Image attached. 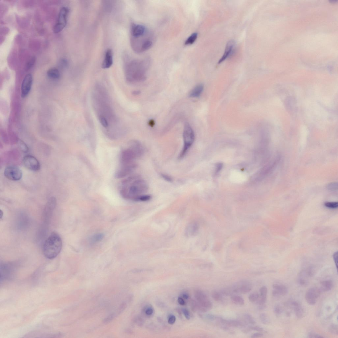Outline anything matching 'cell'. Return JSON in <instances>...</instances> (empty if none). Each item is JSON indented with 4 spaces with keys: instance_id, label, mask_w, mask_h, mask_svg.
<instances>
[{
    "instance_id": "9",
    "label": "cell",
    "mask_w": 338,
    "mask_h": 338,
    "mask_svg": "<svg viewBox=\"0 0 338 338\" xmlns=\"http://www.w3.org/2000/svg\"><path fill=\"white\" fill-rule=\"evenodd\" d=\"M321 291L320 289L316 287H311L308 289L305 296L307 303L311 306L316 304L321 295Z\"/></svg>"
},
{
    "instance_id": "51",
    "label": "cell",
    "mask_w": 338,
    "mask_h": 338,
    "mask_svg": "<svg viewBox=\"0 0 338 338\" xmlns=\"http://www.w3.org/2000/svg\"><path fill=\"white\" fill-rule=\"evenodd\" d=\"M216 168L215 173L217 174L218 172H219L221 169H222V165L221 164H218Z\"/></svg>"
},
{
    "instance_id": "33",
    "label": "cell",
    "mask_w": 338,
    "mask_h": 338,
    "mask_svg": "<svg viewBox=\"0 0 338 338\" xmlns=\"http://www.w3.org/2000/svg\"><path fill=\"white\" fill-rule=\"evenodd\" d=\"M18 146L21 150L25 153H27L29 151L28 147L24 142L21 140H19L18 142Z\"/></svg>"
},
{
    "instance_id": "44",
    "label": "cell",
    "mask_w": 338,
    "mask_h": 338,
    "mask_svg": "<svg viewBox=\"0 0 338 338\" xmlns=\"http://www.w3.org/2000/svg\"><path fill=\"white\" fill-rule=\"evenodd\" d=\"M182 311L186 318L187 320H189L190 319V315L188 311L186 309L183 308L182 309Z\"/></svg>"
},
{
    "instance_id": "11",
    "label": "cell",
    "mask_w": 338,
    "mask_h": 338,
    "mask_svg": "<svg viewBox=\"0 0 338 338\" xmlns=\"http://www.w3.org/2000/svg\"><path fill=\"white\" fill-rule=\"evenodd\" d=\"M33 78L32 75L29 74L26 76L22 81L21 87V96L25 98L29 93L31 89Z\"/></svg>"
},
{
    "instance_id": "46",
    "label": "cell",
    "mask_w": 338,
    "mask_h": 338,
    "mask_svg": "<svg viewBox=\"0 0 338 338\" xmlns=\"http://www.w3.org/2000/svg\"><path fill=\"white\" fill-rule=\"evenodd\" d=\"M309 338H322L323 337L321 335L315 333H310L308 335Z\"/></svg>"
},
{
    "instance_id": "49",
    "label": "cell",
    "mask_w": 338,
    "mask_h": 338,
    "mask_svg": "<svg viewBox=\"0 0 338 338\" xmlns=\"http://www.w3.org/2000/svg\"><path fill=\"white\" fill-rule=\"evenodd\" d=\"M178 302L180 305L182 306H184L185 304V302L183 299L180 298V297H179L178 299Z\"/></svg>"
},
{
    "instance_id": "35",
    "label": "cell",
    "mask_w": 338,
    "mask_h": 338,
    "mask_svg": "<svg viewBox=\"0 0 338 338\" xmlns=\"http://www.w3.org/2000/svg\"><path fill=\"white\" fill-rule=\"evenodd\" d=\"M273 311L276 316H279L283 312L282 307L280 304H276L274 306Z\"/></svg>"
},
{
    "instance_id": "22",
    "label": "cell",
    "mask_w": 338,
    "mask_h": 338,
    "mask_svg": "<svg viewBox=\"0 0 338 338\" xmlns=\"http://www.w3.org/2000/svg\"><path fill=\"white\" fill-rule=\"evenodd\" d=\"M204 89V86L202 84L197 85L190 91L189 93L190 97L193 98L199 97L202 92Z\"/></svg>"
},
{
    "instance_id": "20",
    "label": "cell",
    "mask_w": 338,
    "mask_h": 338,
    "mask_svg": "<svg viewBox=\"0 0 338 338\" xmlns=\"http://www.w3.org/2000/svg\"><path fill=\"white\" fill-rule=\"evenodd\" d=\"M56 203L57 200L55 197H52L50 198L45 207L44 213L45 216H47L48 215V218L50 216V214L53 210L55 208Z\"/></svg>"
},
{
    "instance_id": "40",
    "label": "cell",
    "mask_w": 338,
    "mask_h": 338,
    "mask_svg": "<svg viewBox=\"0 0 338 338\" xmlns=\"http://www.w3.org/2000/svg\"><path fill=\"white\" fill-rule=\"evenodd\" d=\"M219 317L216 316L214 315L207 314L205 315L204 317L205 319L209 320V321H213L215 320H218Z\"/></svg>"
},
{
    "instance_id": "19",
    "label": "cell",
    "mask_w": 338,
    "mask_h": 338,
    "mask_svg": "<svg viewBox=\"0 0 338 338\" xmlns=\"http://www.w3.org/2000/svg\"><path fill=\"white\" fill-rule=\"evenodd\" d=\"M310 277L306 272L302 271L297 277V282L302 286H306L309 284Z\"/></svg>"
},
{
    "instance_id": "26",
    "label": "cell",
    "mask_w": 338,
    "mask_h": 338,
    "mask_svg": "<svg viewBox=\"0 0 338 338\" xmlns=\"http://www.w3.org/2000/svg\"><path fill=\"white\" fill-rule=\"evenodd\" d=\"M225 295L222 292L217 291L213 292L212 294V298L216 301L222 302L224 301Z\"/></svg>"
},
{
    "instance_id": "42",
    "label": "cell",
    "mask_w": 338,
    "mask_h": 338,
    "mask_svg": "<svg viewBox=\"0 0 338 338\" xmlns=\"http://www.w3.org/2000/svg\"><path fill=\"white\" fill-rule=\"evenodd\" d=\"M338 184L337 183H332L327 185L328 189L331 190H335L337 189Z\"/></svg>"
},
{
    "instance_id": "4",
    "label": "cell",
    "mask_w": 338,
    "mask_h": 338,
    "mask_svg": "<svg viewBox=\"0 0 338 338\" xmlns=\"http://www.w3.org/2000/svg\"><path fill=\"white\" fill-rule=\"evenodd\" d=\"M68 13V9L67 7H63L60 10L58 15L57 22L53 29V31L55 34H57L62 31L65 27L67 23Z\"/></svg>"
},
{
    "instance_id": "38",
    "label": "cell",
    "mask_w": 338,
    "mask_h": 338,
    "mask_svg": "<svg viewBox=\"0 0 338 338\" xmlns=\"http://www.w3.org/2000/svg\"><path fill=\"white\" fill-rule=\"evenodd\" d=\"M248 329L249 331H254L261 332H265V331L264 330L262 327L257 326H249L248 327Z\"/></svg>"
},
{
    "instance_id": "50",
    "label": "cell",
    "mask_w": 338,
    "mask_h": 338,
    "mask_svg": "<svg viewBox=\"0 0 338 338\" xmlns=\"http://www.w3.org/2000/svg\"><path fill=\"white\" fill-rule=\"evenodd\" d=\"M334 259L335 261V265H336L337 267L338 264V252H335L334 255Z\"/></svg>"
},
{
    "instance_id": "10",
    "label": "cell",
    "mask_w": 338,
    "mask_h": 338,
    "mask_svg": "<svg viewBox=\"0 0 338 338\" xmlns=\"http://www.w3.org/2000/svg\"><path fill=\"white\" fill-rule=\"evenodd\" d=\"M137 165L134 163L126 166H121L116 172L115 177L117 178H123L130 174L136 168Z\"/></svg>"
},
{
    "instance_id": "12",
    "label": "cell",
    "mask_w": 338,
    "mask_h": 338,
    "mask_svg": "<svg viewBox=\"0 0 338 338\" xmlns=\"http://www.w3.org/2000/svg\"><path fill=\"white\" fill-rule=\"evenodd\" d=\"M288 289L283 284L275 283L273 285V295L275 298H279L286 295L288 293Z\"/></svg>"
},
{
    "instance_id": "52",
    "label": "cell",
    "mask_w": 338,
    "mask_h": 338,
    "mask_svg": "<svg viewBox=\"0 0 338 338\" xmlns=\"http://www.w3.org/2000/svg\"><path fill=\"white\" fill-rule=\"evenodd\" d=\"M155 122L153 119H151L148 122V124L149 126L151 127H153L155 125Z\"/></svg>"
},
{
    "instance_id": "1",
    "label": "cell",
    "mask_w": 338,
    "mask_h": 338,
    "mask_svg": "<svg viewBox=\"0 0 338 338\" xmlns=\"http://www.w3.org/2000/svg\"><path fill=\"white\" fill-rule=\"evenodd\" d=\"M148 189V185L144 180L138 176H132L122 182L120 192L124 199L136 201L138 198L145 194Z\"/></svg>"
},
{
    "instance_id": "25",
    "label": "cell",
    "mask_w": 338,
    "mask_h": 338,
    "mask_svg": "<svg viewBox=\"0 0 338 338\" xmlns=\"http://www.w3.org/2000/svg\"><path fill=\"white\" fill-rule=\"evenodd\" d=\"M197 229V225L194 223H190L187 226L186 234L188 236H192L196 233Z\"/></svg>"
},
{
    "instance_id": "39",
    "label": "cell",
    "mask_w": 338,
    "mask_h": 338,
    "mask_svg": "<svg viewBox=\"0 0 338 338\" xmlns=\"http://www.w3.org/2000/svg\"><path fill=\"white\" fill-rule=\"evenodd\" d=\"M325 206L331 209H335L338 207L337 202H327L325 204Z\"/></svg>"
},
{
    "instance_id": "54",
    "label": "cell",
    "mask_w": 338,
    "mask_h": 338,
    "mask_svg": "<svg viewBox=\"0 0 338 338\" xmlns=\"http://www.w3.org/2000/svg\"><path fill=\"white\" fill-rule=\"evenodd\" d=\"M183 297L184 299H187L189 298V296L187 294H183Z\"/></svg>"
},
{
    "instance_id": "29",
    "label": "cell",
    "mask_w": 338,
    "mask_h": 338,
    "mask_svg": "<svg viewBox=\"0 0 338 338\" xmlns=\"http://www.w3.org/2000/svg\"><path fill=\"white\" fill-rule=\"evenodd\" d=\"M260 294L258 292H255L251 294L248 297L249 301L253 303L257 304L259 299Z\"/></svg>"
},
{
    "instance_id": "3",
    "label": "cell",
    "mask_w": 338,
    "mask_h": 338,
    "mask_svg": "<svg viewBox=\"0 0 338 338\" xmlns=\"http://www.w3.org/2000/svg\"><path fill=\"white\" fill-rule=\"evenodd\" d=\"M184 145L178 157L179 160L183 158L189 151L195 141V134L190 124L188 123L185 124L183 132Z\"/></svg>"
},
{
    "instance_id": "8",
    "label": "cell",
    "mask_w": 338,
    "mask_h": 338,
    "mask_svg": "<svg viewBox=\"0 0 338 338\" xmlns=\"http://www.w3.org/2000/svg\"><path fill=\"white\" fill-rule=\"evenodd\" d=\"M252 288V284L249 281L242 280L234 284L230 290L232 293L246 294L249 293Z\"/></svg>"
},
{
    "instance_id": "36",
    "label": "cell",
    "mask_w": 338,
    "mask_h": 338,
    "mask_svg": "<svg viewBox=\"0 0 338 338\" xmlns=\"http://www.w3.org/2000/svg\"><path fill=\"white\" fill-rule=\"evenodd\" d=\"M151 195L147 194H143L141 195L137 199L136 202H147L150 200L151 199Z\"/></svg>"
},
{
    "instance_id": "47",
    "label": "cell",
    "mask_w": 338,
    "mask_h": 338,
    "mask_svg": "<svg viewBox=\"0 0 338 338\" xmlns=\"http://www.w3.org/2000/svg\"><path fill=\"white\" fill-rule=\"evenodd\" d=\"M263 336V334L261 332H256L252 335L251 337L252 338H256L260 337H262Z\"/></svg>"
},
{
    "instance_id": "28",
    "label": "cell",
    "mask_w": 338,
    "mask_h": 338,
    "mask_svg": "<svg viewBox=\"0 0 338 338\" xmlns=\"http://www.w3.org/2000/svg\"><path fill=\"white\" fill-rule=\"evenodd\" d=\"M243 318L246 324L254 325L256 323V320L250 314L246 313L244 315Z\"/></svg>"
},
{
    "instance_id": "24",
    "label": "cell",
    "mask_w": 338,
    "mask_h": 338,
    "mask_svg": "<svg viewBox=\"0 0 338 338\" xmlns=\"http://www.w3.org/2000/svg\"><path fill=\"white\" fill-rule=\"evenodd\" d=\"M47 75L49 78L53 79H57L60 77L59 71L56 68H51L47 71Z\"/></svg>"
},
{
    "instance_id": "30",
    "label": "cell",
    "mask_w": 338,
    "mask_h": 338,
    "mask_svg": "<svg viewBox=\"0 0 338 338\" xmlns=\"http://www.w3.org/2000/svg\"><path fill=\"white\" fill-rule=\"evenodd\" d=\"M198 36L197 33L195 32L193 33L188 38L186 41L185 42V45H192L195 42Z\"/></svg>"
},
{
    "instance_id": "27",
    "label": "cell",
    "mask_w": 338,
    "mask_h": 338,
    "mask_svg": "<svg viewBox=\"0 0 338 338\" xmlns=\"http://www.w3.org/2000/svg\"><path fill=\"white\" fill-rule=\"evenodd\" d=\"M231 300L233 303L238 306H243L245 304V300L242 297L240 296L233 295L231 297Z\"/></svg>"
},
{
    "instance_id": "5",
    "label": "cell",
    "mask_w": 338,
    "mask_h": 338,
    "mask_svg": "<svg viewBox=\"0 0 338 338\" xmlns=\"http://www.w3.org/2000/svg\"><path fill=\"white\" fill-rule=\"evenodd\" d=\"M4 175L7 179L13 181H18L21 180L22 173L21 169L15 166H9L5 169Z\"/></svg>"
},
{
    "instance_id": "53",
    "label": "cell",
    "mask_w": 338,
    "mask_h": 338,
    "mask_svg": "<svg viewBox=\"0 0 338 338\" xmlns=\"http://www.w3.org/2000/svg\"><path fill=\"white\" fill-rule=\"evenodd\" d=\"M141 93V91H134L132 93V94L134 96L138 95Z\"/></svg>"
},
{
    "instance_id": "14",
    "label": "cell",
    "mask_w": 338,
    "mask_h": 338,
    "mask_svg": "<svg viewBox=\"0 0 338 338\" xmlns=\"http://www.w3.org/2000/svg\"><path fill=\"white\" fill-rule=\"evenodd\" d=\"M147 32L146 28L143 25L134 24L131 29V34L134 38H137L143 36Z\"/></svg>"
},
{
    "instance_id": "37",
    "label": "cell",
    "mask_w": 338,
    "mask_h": 338,
    "mask_svg": "<svg viewBox=\"0 0 338 338\" xmlns=\"http://www.w3.org/2000/svg\"><path fill=\"white\" fill-rule=\"evenodd\" d=\"M35 60H36V58H35V57H33L30 58L28 61L26 65V69L27 70H30L34 66L35 62Z\"/></svg>"
},
{
    "instance_id": "16",
    "label": "cell",
    "mask_w": 338,
    "mask_h": 338,
    "mask_svg": "<svg viewBox=\"0 0 338 338\" xmlns=\"http://www.w3.org/2000/svg\"><path fill=\"white\" fill-rule=\"evenodd\" d=\"M235 46L234 40H230L228 41L226 45L224 54L221 58L219 61L218 64H220L232 54Z\"/></svg>"
},
{
    "instance_id": "2",
    "label": "cell",
    "mask_w": 338,
    "mask_h": 338,
    "mask_svg": "<svg viewBox=\"0 0 338 338\" xmlns=\"http://www.w3.org/2000/svg\"><path fill=\"white\" fill-rule=\"evenodd\" d=\"M62 241L59 235L52 233L46 240L43 245V252L46 257L52 259L56 257L62 250Z\"/></svg>"
},
{
    "instance_id": "41",
    "label": "cell",
    "mask_w": 338,
    "mask_h": 338,
    "mask_svg": "<svg viewBox=\"0 0 338 338\" xmlns=\"http://www.w3.org/2000/svg\"><path fill=\"white\" fill-rule=\"evenodd\" d=\"M161 176L164 180L169 182H172L173 181V179L170 175L164 173H161Z\"/></svg>"
},
{
    "instance_id": "34",
    "label": "cell",
    "mask_w": 338,
    "mask_h": 338,
    "mask_svg": "<svg viewBox=\"0 0 338 338\" xmlns=\"http://www.w3.org/2000/svg\"><path fill=\"white\" fill-rule=\"evenodd\" d=\"M328 330L330 333L333 335H337L338 334V327L337 325L332 324L330 325Z\"/></svg>"
},
{
    "instance_id": "45",
    "label": "cell",
    "mask_w": 338,
    "mask_h": 338,
    "mask_svg": "<svg viewBox=\"0 0 338 338\" xmlns=\"http://www.w3.org/2000/svg\"><path fill=\"white\" fill-rule=\"evenodd\" d=\"M176 317L174 316H171L169 317L168 319L169 323L171 325L174 324L176 321Z\"/></svg>"
},
{
    "instance_id": "7",
    "label": "cell",
    "mask_w": 338,
    "mask_h": 338,
    "mask_svg": "<svg viewBox=\"0 0 338 338\" xmlns=\"http://www.w3.org/2000/svg\"><path fill=\"white\" fill-rule=\"evenodd\" d=\"M22 164L26 169L30 171H37L40 169L39 162L36 157L31 155H27L23 157Z\"/></svg>"
},
{
    "instance_id": "13",
    "label": "cell",
    "mask_w": 338,
    "mask_h": 338,
    "mask_svg": "<svg viewBox=\"0 0 338 338\" xmlns=\"http://www.w3.org/2000/svg\"><path fill=\"white\" fill-rule=\"evenodd\" d=\"M218 320L222 325L228 327L245 328L246 324L242 322L236 320H227L219 317Z\"/></svg>"
},
{
    "instance_id": "23",
    "label": "cell",
    "mask_w": 338,
    "mask_h": 338,
    "mask_svg": "<svg viewBox=\"0 0 338 338\" xmlns=\"http://www.w3.org/2000/svg\"><path fill=\"white\" fill-rule=\"evenodd\" d=\"M321 291L324 292H329L331 290L333 287V283L331 280L323 281L320 283Z\"/></svg>"
},
{
    "instance_id": "17",
    "label": "cell",
    "mask_w": 338,
    "mask_h": 338,
    "mask_svg": "<svg viewBox=\"0 0 338 338\" xmlns=\"http://www.w3.org/2000/svg\"><path fill=\"white\" fill-rule=\"evenodd\" d=\"M113 63V55L112 50L108 49L105 53V59L102 65V67L104 69L110 68Z\"/></svg>"
},
{
    "instance_id": "15",
    "label": "cell",
    "mask_w": 338,
    "mask_h": 338,
    "mask_svg": "<svg viewBox=\"0 0 338 338\" xmlns=\"http://www.w3.org/2000/svg\"><path fill=\"white\" fill-rule=\"evenodd\" d=\"M129 147L136 154L138 158L143 155L144 151L143 147L139 141H131L129 143Z\"/></svg>"
},
{
    "instance_id": "6",
    "label": "cell",
    "mask_w": 338,
    "mask_h": 338,
    "mask_svg": "<svg viewBox=\"0 0 338 338\" xmlns=\"http://www.w3.org/2000/svg\"><path fill=\"white\" fill-rule=\"evenodd\" d=\"M138 158L136 155L130 148L123 150L120 156L121 166H126L134 163V160Z\"/></svg>"
},
{
    "instance_id": "31",
    "label": "cell",
    "mask_w": 338,
    "mask_h": 338,
    "mask_svg": "<svg viewBox=\"0 0 338 338\" xmlns=\"http://www.w3.org/2000/svg\"><path fill=\"white\" fill-rule=\"evenodd\" d=\"M260 321L262 323L265 325H268L270 323V320L268 315L265 313H261L259 316Z\"/></svg>"
},
{
    "instance_id": "32",
    "label": "cell",
    "mask_w": 338,
    "mask_h": 338,
    "mask_svg": "<svg viewBox=\"0 0 338 338\" xmlns=\"http://www.w3.org/2000/svg\"><path fill=\"white\" fill-rule=\"evenodd\" d=\"M103 238L104 235L103 234H96L91 238V242L94 243L100 242L103 240Z\"/></svg>"
},
{
    "instance_id": "43",
    "label": "cell",
    "mask_w": 338,
    "mask_h": 338,
    "mask_svg": "<svg viewBox=\"0 0 338 338\" xmlns=\"http://www.w3.org/2000/svg\"><path fill=\"white\" fill-rule=\"evenodd\" d=\"M100 123L104 127L106 128L108 126V123L106 119L103 116L100 117Z\"/></svg>"
},
{
    "instance_id": "21",
    "label": "cell",
    "mask_w": 338,
    "mask_h": 338,
    "mask_svg": "<svg viewBox=\"0 0 338 338\" xmlns=\"http://www.w3.org/2000/svg\"><path fill=\"white\" fill-rule=\"evenodd\" d=\"M268 289L266 286L261 287L260 290V299L257 304L259 306L265 305L267 301Z\"/></svg>"
},
{
    "instance_id": "48",
    "label": "cell",
    "mask_w": 338,
    "mask_h": 338,
    "mask_svg": "<svg viewBox=\"0 0 338 338\" xmlns=\"http://www.w3.org/2000/svg\"><path fill=\"white\" fill-rule=\"evenodd\" d=\"M153 309L149 307L147 308L145 311V314L148 316H150L153 313Z\"/></svg>"
},
{
    "instance_id": "18",
    "label": "cell",
    "mask_w": 338,
    "mask_h": 338,
    "mask_svg": "<svg viewBox=\"0 0 338 338\" xmlns=\"http://www.w3.org/2000/svg\"><path fill=\"white\" fill-rule=\"evenodd\" d=\"M291 306L297 318L301 319L304 317V310L300 304L296 301H291Z\"/></svg>"
}]
</instances>
